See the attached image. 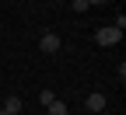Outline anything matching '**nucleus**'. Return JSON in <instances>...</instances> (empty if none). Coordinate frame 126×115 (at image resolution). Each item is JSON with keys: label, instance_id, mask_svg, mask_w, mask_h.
<instances>
[{"label": "nucleus", "instance_id": "nucleus-7", "mask_svg": "<svg viewBox=\"0 0 126 115\" xmlns=\"http://www.w3.org/2000/svg\"><path fill=\"white\" fill-rule=\"evenodd\" d=\"M98 4H105V0H88V7H98Z\"/></svg>", "mask_w": 126, "mask_h": 115}, {"label": "nucleus", "instance_id": "nucleus-3", "mask_svg": "<svg viewBox=\"0 0 126 115\" xmlns=\"http://www.w3.org/2000/svg\"><path fill=\"white\" fill-rule=\"evenodd\" d=\"M105 105H109V98H105V94H98V91L84 98V108H88V112H105Z\"/></svg>", "mask_w": 126, "mask_h": 115}, {"label": "nucleus", "instance_id": "nucleus-4", "mask_svg": "<svg viewBox=\"0 0 126 115\" xmlns=\"http://www.w3.org/2000/svg\"><path fill=\"white\" fill-rule=\"evenodd\" d=\"M4 112H7V115H18V112H21V98H18V94H11L7 101H4Z\"/></svg>", "mask_w": 126, "mask_h": 115}, {"label": "nucleus", "instance_id": "nucleus-8", "mask_svg": "<svg viewBox=\"0 0 126 115\" xmlns=\"http://www.w3.org/2000/svg\"><path fill=\"white\" fill-rule=\"evenodd\" d=\"M0 115H7V112H4V108H0Z\"/></svg>", "mask_w": 126, "mask_h": 115}, {"label": "nucleus", "instance_id": "nucleus-5", "mask_svg": "<svg viewBox=\"0 0 126 115\" xmlns=\"http://www.w3.org/2000/svg\"><path fill=\"white\" fill-rule=\"evenodd\" d=\"M49 115H67V105H63V101H60V98H56V101L49 105Z\"/></svg>", "mask_w": 126, "mask_h": 115}, {"label": "nucleus", "instance_id": "nucleus-2", "mask_svg": "<svg viewBox=\"0 0 126 115\" xmlns=\"http://www.w3.org/2000/svg\"><path fill=\"white\" fill-rule=\"evenodd\" d=\"M60 45H63V42H60V35H56V31H46V35L39 38V49H42L46 56H53V52H60Z\"/></svg>", "mask_w": 126, "mask_h": 115}, {"label": "nucleus", "instance_id": "nucleus-6", "mask_svg": "<svg viewBox=\"0 0 126 115\" xmlns=\"http://www.w3.org/2000/svg\"><path fill=\"white\" fill-rule=\"evenodd\" d=\"M39 101H42V105H46V108H49V105H53V101H56V94H53V91H42V94H39Z\"/></svg>", "mask_w": 126, "mask_h": 115}, {"label": "nucleus", "instance_id": "nucleus-1", "mask_svg": "<svg viewBox=\"0 0 126 115\" xmlns=\"http://www.w3.org/2000/svg\"><path fill=\"white\" fill-rule=\"evenodd\" d=\"M119 38H123V31H119V28H112V25H109V28H98V31H94V45H102V49L116 45Z\"/></svg>", "mask_w": 126, "mask_h": 115}]
</instances>
